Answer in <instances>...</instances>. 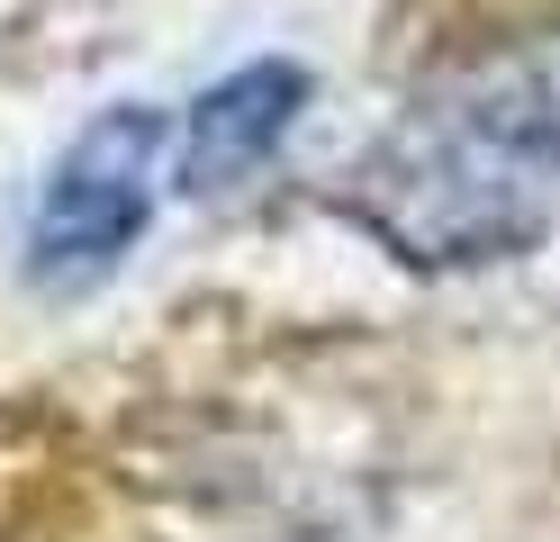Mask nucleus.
<instances>
[{
    "label": "nucleus",
    "instance_id": "nucleus-3",
    "mask_svg": "<svg viewBox=\"0 0 560 542\" xmlns=\"http://www.w3.org/2000/svg\"><path fill=\"white\" fill-rule=\"evenodd\" d=\"M307 108V72L299 64H235L226 82H208L190 100V118L172 127V191L218 199L244 172H262L280 154V136Z\"/></svg>",
    "mask_w": 560,
    "mask_h": 542
},
{
    "label": "nucleus",
    "instance_id": "nucleus-1",
    "mask_svg": "<svg viewBox=\"0 0 560 542\" xmlns=\"http://www.w3.org/2000/svg\"><path fill=\"white\" fill-rule=\"evenodd\" d=\"M343 217L407 272H498L560 227V27L425 82L343 172Z\"/></svg>",
    "mask_w": 560,
    "mask_h": 542
},
{
    "label": "nucleus",
    "instance_id": "nucleus-2",
    "mask_svg": "<svg viewBox=\"0 0 560 542\" xmlns=\"http://www.w3.org/2000/svg\"><path fill=\"white\" fill-rule=\"evenodd\" d=\"M163 108L127 100V108H100V118L55 154L37 217H27V280L37 289H91L100 272H118L136 235L154 227V191H163Z\"/></svg>",
    "mask_w": 560,
    "mask_h": 542
}]
</instances>
